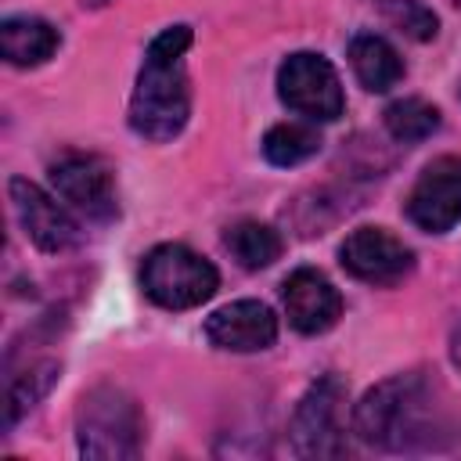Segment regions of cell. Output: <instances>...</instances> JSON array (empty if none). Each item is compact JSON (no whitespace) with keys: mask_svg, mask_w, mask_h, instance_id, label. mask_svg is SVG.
I'll return each instance as SVG.
<instances>
[{"mask_svg":"<svg viewBox=\"0 0 461 461\" xmlns=\"http://www.w3.org/2000/svg\"><path fill=\"white\" fill-rule=\"evenodd\" d=\"M321 151V133L306 122H277L263 137V155L274 166H299Z\"/></svg>","mask_w":461,"mask_h":461,"instance_id":"cell-17","label":"cell"},{"mask_svg":"<svg viewBox=\"0 0 461 461\" xmlns=\"http://www.w3.org/2000/svg\"><path fill=\"white\" fill-rule=\"evenodd\" d=\"M205 339L216 349L256 353V349L274 346V339H277V317L259 299H238V303H227L216 313H209Z\"/></svg>","mask_w":461,"mask_h":461,"instance_id":"cell-11","label":"cell"},{"mask_svg":"<svg viewBox=\"0 0 461 461\" xmlns=\"http://www.w3.org/2000/svg\"><path fill=\"white\" fill-rule=\"evenodd\" d=\"M223 241H227L230 256H234L245 270H263V267H270V263L281 256V238H277V230L267 227V223H259V220H241V223H234Z\"/></svg>","mask_w":461,"mask_h":461,"instance_id":"cell-15","label":"cell"},{"mask_svg":"<svg viewBox=\"0 0 461 461\" xmlns=\"http://www.w3.org/2000/svg\"><path fill=\"white\" fill-rule=\"evenodd\" d=\"M61 36L50 22L43 18H29V14H14L0 22V50L11 65L29 68V65H43L54 50H58Z\"/></svg>","mask_w":461,"mask_h":461,"instance_id":"cell-13","label":"cell"},{"mask_svg":"<svg viewBox=\"0 0 461 461\" xmlns=\"http://www.w3.org/2000/svg\"><path fill=\"white\" fill-rule=\"evenodd\" d=\"M349 65L357 79L375 94H385L403 79V61L396 47L378 32H357L349 40Z\"/></svg>","mask_w":461,"mask_h":461,"instance_id":"cell-14","label":"cell"},{"mask_svg":"<svg viewBox=\"0 0 461 461\" xmlns=\"http://www.w3.org/2000/svg\"><path fill=\"white\" fill-rule=\"evenodd\" d=\"M342 400H346V385L335 375H321L306 389L288 425V436L299 457H342L346 454Z\"/></svg>","mask_w":461,"mask_h":461,"instance_id":"cell-5","label":"cell"},{"mask_svg":"<svg viewBox=\"0 0 461 461\" xmlns=\"http://www.w3.org/2000/svg\"><path fill=\"white\" fill-rule=\"evenodd\" d=\"M191 47L187 25L162 29L148 50L130 97V126L144 140H173L191 115V86L184 54Z\"/></svg>","mask_w":461,"mask_h":461,"instance_id":"cell-2","label":"cell"},{"mask_svg":"<svg viewBox=\"0 0 461 461\" xmlns=\"http://www.w3.org/2000/svg\"><path fill=\"white\" fill-rule=\"evenodd\" d=\"M58 375H61L58 360H36L25 371H18V375L7 378V429L18 425V418L25 411H32L50 393V385L58 382Z\"/></svg>","mask_w":461,"mask_h":461,"instance_id":"cell-16","label":"cell"},{"mask_svg":"<svg viewBox=\"0 0 461 461\" xmlns=\"http://www.w3.org/2000/svg\"><path fill=\"white\" fill-rule=\"evenodd\" d=\"M385 18H389L403 36H411V40H418V43L432 40L436 29H439V18H436L421 0H389V4H385Z\"/></svg>","mask_w":461,"mask_h":461,"instance_id":"cell-19","label":"cell"},{"mask_svg":"<svg viewBox=\"0 0 461 461\" xmlns=\"http://www.w3.org/2000/svg\"><path fill=\"white\" fill-rule=\"evenodd\" d=\"M353 432L382 450L436 447L447 432L436 385L421 371L393 375L364 393L353 411Z\"/></svg>","mask_w":461,"mask_h":461,"instance_id":"cell-1","label":"cell"},{"mask_svg":"<svg viewBox=\"0 0 461 461\" xmlns=\"http://www.w3.org/2000/svg\"><path fill=\"white\" fill-rule=\"evenodd\" d=\"M76 443L83 457L119 461L140 454V407L115 385H97L79 400Z\"/></svg>","mask_w":461,"mask_h":461,"instance_id":"cell-3","label":"cell"},{"mask_svg":"<svg viewBox=\"0 0 461 461\" xmlns=\"http://www.w3.org/2000/svg\"><path fill=\"white\" fill-rule=\"evenodd\" d=\"M450 353H454V364L461 367V328L454 331V346H450Z\"/></svg>","mask_w":461,"mask_h":461,"instance_id":"cell-20","label":"cell"},{"mask_svg":"<svg viewBox=\"0 0 461 461\" xmlns=\"http://www.w3.org/2000/svg\"><path fill=\"white\" fill-rule=\"evenodd\" d=\"M385 130L396 140L414 144L439 130V112H436V104H429L421 97H400L385 108Z\"/></svg>","mask_w":461,"mask_h":461,"instance_id":"cell-18","label":"cell"},{"mask_svg":"<svg viewBox=\"0 0 461 461\" xmlns=\"http://www.w3.org/2000/svg\"><path fill=\"white\" fill-rule=\"evenodd\" d=\"M83 4H90V7H101V4H108V0H83Z\"/></svg>","mask_w":461,"mask_h":461,"instance_id":"cell-21","label":"cell"},{"mask_svg":"<svg viewBox=\"0 0 461 461\" xmlns=\"http://www.w3.org/2000/svg\"><path fill=\"white\" fill-rule=\"evenodd\" d=\"M140 285L151 303H158L166 310H191V306H202L205 299H212L220 274L209 259H202L187 245L169 241L144 256Z\"/></svg>","mask_w":461,"mask_h":461,"instance_id":"cell-4","label":"cell"},{"mask_svg":"<svg viewBox=\"0 0 461 461\" xmlns=\"http://www.w3.org/2000/svg\"><path fill=\"white\" fill-rule=\"evenodd\" d=\"M339 259L357 281H367V285H396L414 267L411 249L382 227H357L342 241Z\"/></svg>","mask_w":461,"mask_h":461,"instance_id":"cell-10","label":"cell"},{"mask_svg":"<svg viewBox=\"0 0 461 461\" xmlns=\"http://www.w3.org/2000/svg\"><path fill=\"white\" fill-rule=\"evenodd\" d=\"M7 194H11V205H14V216H18L22 230L29 234V241L36 249H43V252H68V249L79 245V223L43 187H36L32 180L11 176Z\"/></svg>","mask_w":461,"mask_h":461,"instance_id":"cell-9","label":"cell"},{"mask_svg":"<svg viewBox=\"0 0 461 461\" xmlns=\"http://www.w3.org/2000/svg\"><path fill=\"white\" fill-rule=\"evenodd\" d=\"M277 94L292 112H299V115H306L313 122H331L346 108L339 72L331 68L328 58H321L313 50H299V54L281 61Z\"/></svg>","mask_w":461,"mask_h":461,"instance_id":"cell-6","label":"cell"},{"mask_svg":"<svg viewBox=\"0 0 461 461\" xmlns=\"http://www.w3.org/2000/svg\"><path fill=\"white\" fill-rule=\"evenodd\" d=\"M281 299H285V313H288L292 328L303 331V335H321V331H328V328L339 321V313H342V295H339V288H335L321 270H313V267L292 270L288 281H285Z\"/></svg>","mask_w":461,"mask_h":461,"instance_id":"cell-12","label":"cell"},{"mask_svg":"<svg viewBox=\"0 0 461 461\" xmlns=\"http://www.w3.org/2000/svg\"><path fill=\"white\" fill-rule=\"evenodd\" d=\"M50 184L86 220L108 223V220L119 216L112 169L97 155H65V158H58L50 166Z\"/></svg>","mask_w":461,"mask_h":461,"instance_id":"cell-7","label":"cell"},{"mask_svg":"<svg viewBox=\"0 0 461 461\" xmlns=\"http://www.w3.org/2000/svg\"><path fill=\"white\" fill-rule=\"evenodd\" d=\"M407 216L429 234H443L461 220V158H432L407 198Z\"/></svg>","mask_w":461,"mask_h":461,"instance_id":"cell-8","label":"cell"}]
</instances>
